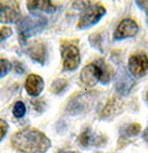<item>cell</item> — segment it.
Instances as JSON below:
<instances>
[{
  "instance_id": "cell-6",
  "label": "cell",
  "mask_w": 148,
  "mask_h": 153,
  "mask_svg": "<svg viewBox=\"0 0 148 153\" xmlns=\"http://www.w3.org/2000/svg\"><path fill=\"white\" fill-rule=\"evenodd\" d=\"M62 59L64 71H75L81 62L80 51L74 45L69 44L62 47Z\"/></svg>"
},
{
  "instance_id": "cell-18",
  "label": "cell",
  "mask_w": 148,
  "mask_h": 153,
  "mask_svg": "<svg viewBox=\"0 0 148 153\" xmlns=\"http://www.w3.org/2000/svg\"><path fill=\"white\" fill-rule=\"evenodd\" d=\"M12 69L11 62L7 59H0V78L5 77Z\"/></svg>"
},
{
  "instance_id": "cell-19",
  "label": "cell",
  "mask_w": 148,
  "mask_h": 153,
  "mask_svg": "<svg viewBox=\"0 0 148 153\" xmlns=\"http://www.w3.org/2000/svg\"><path fill=\"white\" fill-rule=\"evenodd\" d=\"M12 112H13V115L16 117V118H18V119L22 118L26 113V107H25L24 103L21 101L16 102L14 107H13Z\"/></svg>"
},
{
  "instance_id": "cell-5",
  "label": "cell",
  "mask_w": 148,
  "mask_h": 153,
  "mask_svg": "<svg viewBox=\"0 0 148 153\" xmlns=\"http://www.w3.org/2000/svg\"><path fill=\"white\" fill-rule=\"evenodd\" d=\"M106 14V10L103 6L99 4L91 5L87 10H85L78 22L77 27L81 30L87 29L95 25Z\"/></svg>"
},
{
  "instance_id": "cell-12",
  "label": "cell",
  "mask_w": 148,
  "mask_h": 153,
  "mask_svg": "<svg viewBox=\"0 0 148 153\" xmlns=\"http://www.w3.org/2000/svg\"><path fill=\"white\" fill-rule=\"evenodd\" d=\"M27 54L34 61L44 65L46 57V48L41 41H33L27 48Z\"/></svg>"
},
{
  "instance_id": "cell-20",
  "label": "cell",
  "mask_w": 148,
  "mask_h": 153,
  "mask_svg": "<svg viewBox=\"0 0 148 153\" xmlns=\"http://www.w3.org/2000/svg\"><path fill=\"white\" fill-rule=\"evenodd\" d=\"M12 35V30L11 28H9V27H2L1 29H0V43L2 41H4L5 39L8 38L9 36H11Z\"/></svg>"
},
{
  "instance_id": "cell-3",
  "label": "cell",
  "mask_w": 148,
  "mask_h": 153,
  "mask_svg": "<svg viewBox=\"0 0 148 153\" xmlns=\"http://www.w3.org/2000/svg\"><path fill=\"white\" fill-rule=\"evenodd\" d=\"M47 25V20L43 16L33 14V16H25L18 21L17 28L20 39L26 42L27 39L41 33Z\"/></svg>"
},
{
  "instance_id": "cell-13",
  "label": "cell",
  "mask_w": 148,
  "mask_h": 153,
  "mask_svg": "<svg viewBox=\"0 0 148 153\" xmlns=\"http://www.w3.org/2000/svg\"><path fill=\"white\" fill-rule=\"evenodd\" d=\"M79 143L81 146L83 148H91V147H97L102 146L104 143H106V139H104L100 136H95V133L90 128H87L86 130L83 131L79 137Z\"/></svg>"
},
{
  "instance_id": "cell-14",
  "label": "cell",
  "mask_w": 148,
  "mask_h": 153,
  "mask_svg": "<svg viewBox=\"0 0 148 153\" xmlns=\"http://www.w3.org/2000/svg\"><path fill=\"white\" fill-rule=\"evenodd\" d=\"M27 7L30 12L36 14L37 12L44 13H54L57 10V7L50 1H28Z\"/></svg>"
},
{
  "instance_id": "cell-4",
  "label": "cell",
  "mask_w": 148,
  "mask_h": 153,
  "mask_svg": "<svg viewBox=\"0 0 148 153\" xmlns=\"http://www.w3.org/2000/svg\"><path fill=\"white\" fill-rule=\"evenodd\" d=\"M96 98L95 92H85L74 97L67 106V111L71 115H77L89 111Z\"/></svg>"
},
{
  "instance_id": "cell-21",
  "label": "cell",
  "mask_w": 148,
  "mask_h": 153,
  "mask_svg": "<svg viewBox=\"0 0 148 153\" xmlns=\"http://www.w3.org/2000/svg\"><path fill=\"white\" fill-rule=\"evenodd\" d=\"M91 2L88 1H77L73 3V7L79 10H85L91 6Z\"/></svg>"
},
{
  "instance_id": "cell-26",
  "label": "cell",
  "mask_w": 148,
  "mask_h": 153,
  "mask_svg": "<svg viewBox=\"0 0 148 153\" xmlns=\"http://www.w3.org/2000/svg\"><path fill=\"white\" fill-rule=\"evenodd\" d=\"M146 100H147V102H148V92H147V94H146Z\"/></svg>"
},
{
  "instance_id": "cell-9",
  "label": "cell",
  "mask_w": 148,
  "mask_h": 153,
  "mask_svg": "<svg viewBox=\"0 0 148 153\" xmlns=\"http://www.w3.org/2000/svg\"><path fill=\"white\" fill-rule=\"evenodd\" d=\"M138 30L139 27L134 21L131 19H125L120 22L118 25L114 33V39L120 41L130 37H133L137 34Z\"/></svg>"
},
{
  "instance_id": "cell-24",
  "label": "cell",
  "mask_w": 148,
  "mask_h": 153,
  "mask_svg": "<svg viewBox=\"0 0 148 153\" xmlns=\"http://www.w3.org/2000/svg\"><path fill=\"white\" fill-rule=\"evenodd\" d=\"M58 153H78L74 150H70V149H60L58 151Z\"/></svg>"
},
{
  "instance_id": "cell-17",
  "label": "cell",
  "mask_w": 148,
  "mask_h": 153,
  "mask_svg": "<svg viewBox=\"0 0 148 153\" xmlns=\"http://www.w3.org/2000/svg\"><path fill=\"white\" fill-rule=\"evenodd\" d=\"M140 130H141L140 124H138V123L130 124L123 129V136H126L128 137H134L139 132H140Z\"/></svg>"
},
{
  "instance_id": "cell-10",
  "label": "cell",
  "mask_w": 148,
  "mask_h": 153,
  "mask_svg": "<svg viewBox=\"0 0 148 153\" xmlns=\"http://www.w3.org/2000/svg\"><path fill=\"white\" fill-rule=\"evenodd\" d=\"M133 85H134V80L132 79V77L124 69L119 71L116 82L117 92L121 96H127L131 92Z\"/></svg>"
},
{
  "instance_id": "cell-2",
  "label": "cell",
  "mask_w": 148,
  "mask_h": 153,
  "mask_svg": "<svg viewBox=\"0 0 148 153\" xmlns=\"http://www.w3.org/2000/svg\"><path fill=\"white\" fill-rule=\"evenodd\" d=\"M81 82L87 86H95L98 82L104 85L109 83V70L103 59H98L95 63H91L82 69L81 71Z\"/></svg>"
},
{
  "instance_id": "cell-16",
  "label": "cell",
  "mask_w": 148,
  "mask_h": 153,
  "mask_svg": "<svg viewBox=\"0 0 148 153\" xmlns=\"http://www.w3.org/2000/svg\"><path fill=\"white\" fill-rule=\"evenodd\" d=\"M67 86V81L64 79H58L54 81L51 85V92H53L54 94H59L60 92H62L65 89V87Z\"/></svg>"
},
{
  "instance_id": "cell-11",
  "label": "cell",
  "mask_w": 148,
  "mask_h": 153,
  "mask_svg": "<svg viewBox=\"0 0 148 153\" xmlns=\"http://www.w3.org/2000/svg\"><path fill=\"white\" fill-rule=\"evenodd\" d=\"M44 83L41 76L30 74L25 80V89L32 97H38L44 90Z\"/></svg>"
},
{
  "instance_id": "cell-25",
  "label": "cell",
  "mask_w": 148,
  "mask_h": 153,
  "mask_svg": "<svg viewBox=\"0 0 148 153\" xmlns=\"http://www.w3.org/2000/svg\"><path fill=\"white\" fill-rule=\"evenodd\" d=\"M144 138L148 142V128L146 129V131H145L144 134Z\"/></svg>"
},
{
  "instance_id": "cell-22",
  "label": "cell",
  "mask_w": 148,
  "mask_h": 153,
  "mask_svg": "<svg viewBox=\"0 0 148 153\" xmlns=\"http://www.w3.org/2000/svg\"><path fill=\"white\" fill-rule=\"evenodd\" d=\"M7 130H8V124L7 123V122L0 119V141L5 137Z\"/></svg>"
},
{
  "instance_id": "cell-1",
  "label": "cell",
  "mask_w": 148,
  "mask_h": 153,
  "mask_svg": "<svg viewBox=\"0 0 148 153\" xmlns=\"http://www.w3.org/2000/svg\"><path fill=\"white\" fill-rule=\"evenodd\" d=\"M12 147L23 153H44L51 147L50 139L41 131L26 128L11 137Z\"/></svg>"
},
{
  "instance_id": "cell-27",
  "label": "cell",
  "mask_w": 148,
  "mask_h": 153,
  "mask_svg": "<svg viewBox=\"0 0 148 153\" xmlns=\"http://www.w3.org/2000/svg\"><path fill=\"white\" fill-rule=\"evenodd\" d=\"M147 23H148V21H147Z\"/></svg>"
},
{
  "instance_id": "cell-8",
  "label": "cell",
  "mask_w": 148,
  "mask_h": 153,
  "mask_svg": "<svg viewBox=\"0 0 148 153\" xmlns=\"http://www.w3.org/2000/svg\"><path fill=\"white\" fill-rule=\"evenodd\" d=\"M20 15L21 10L16 1H0V22L13 23Z\"/></svg>"
},
{
  "instance_id": "cell-23",
  "label": "cell",
  "mask_w": 148,
  "mask_h": 153,
  "mask_svg": "<svg viewBox=\"0 0 148 153\" xmlns=\"http://www.w3.org/2000/svg\"><path fill=\"white\" fill-rule=\"evenodd\" d=\"M16 71L18 74H21L23 71H24V68L21 66V64H18V66H16Z\"/></svg>"
},
{
  "instance_id": "cell-15",
  "label": "cell",
  "mask_w": 148,
  "mask_h": 153,
  "mask_svg": "<svg viewBox=\"0 0 148 153\" xmlns=\"http://www.w3.org/2000/svg\"><path fill=\"white\" fill-rule=\"evenodd\" d=\"M119 110H120V105L118 104L115 100H111V102L107 103V105L106 106V108L103 111V113H102V117L107 118V117L111 116L112 114H115L116 111Z\"/></svg>"
},
{
  "instance_id": "cell-7",
  "label": "cell",
  "mask_w": 148,
  "mask_h": 153,
  "mask_svg": "<svg viewBox=\"0 0 148 153\" xmlns=\"http://www.w3.org/2000/svg\"><path fill=\"white\" fill-rule=\"evenodd\" d=\"M129 71L134 77H142L148 68V59L144 52H136L129 59Z\"/></svg>"
}]
</instances>
